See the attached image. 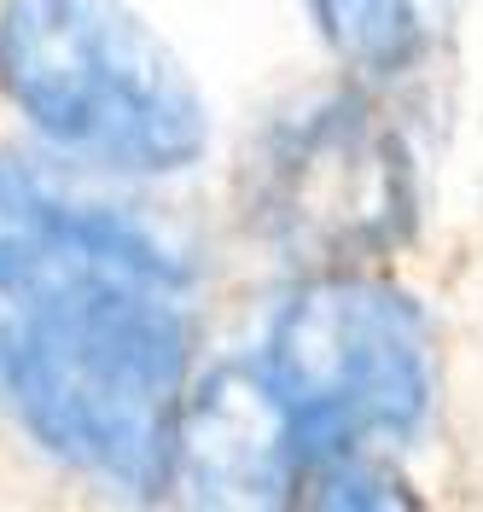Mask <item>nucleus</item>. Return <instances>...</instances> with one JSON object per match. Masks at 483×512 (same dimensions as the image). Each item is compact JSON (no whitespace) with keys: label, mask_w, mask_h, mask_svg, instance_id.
Listing matches in <instances>:
<instances>
[{"label":"nucleus","mask_w":483,"mask_h":512,"mask_svg":"<svg viewBox=\"0 0 483 512\" xmlns=\"http://www.w3.org/2000/svg\"><path fill=\"white\" fill-rule=\"evenodd\" d=\"M297 460V425L262 367L227 361L187 384L169 489H181L193 507H286Z\"/></svg>","instance_id":"obj_6"},{"label":"nucleus","mask_w":483,"mask_h":512,"mask_svg":"<svg viewBox=\"0 0 483 512\" xmlns=\"http://www.w3.org/2000/svg\"><path fill=\"white\" fill-rule=\"evenodd\" d=\"M193 384L181 286L70 280L0 320V390L35 443L123 495H163Z\"/></svg>","instance_id":"obj_1"},{"label":"nucleus","mask_w":483,"mask_h":512,"mask_svg":"<svg viewBox=\"0 0 483 512\" xmlns=\"http://www.w3.org/2000/svg\"><path fill=\"white\" fill-rule=\"evenodd\" d=\"M303 448H402L437 402V344L414 297L361 268H326L291 291L262 344Z\"/></svg>","instance_id":"obj_3"},{"label":"nucleus","mask_w":483,"mask_h":512,"mask_svg":"<svg viewBox=\"0 0 483 512\" xmlns=\"http://www.w3.org/2000/svg\"><path fill=\"white\" fill-rule=\"evenodd\" d=\"M70 280H158L187 291L193 268L140 216L59 187L24 158H0V297L18 303Z\"/></svg>","instance_id":"obj_5"},{"label":"nucleus","mask_w":483,"mask_h":512,"mask_svg":"<svg viewBox=\"0 0 483 512\" xmlns=\"http://www.w3.org/2000/svg\"><path fill=\"white\" fill-rule=\"evenodd\" d=\"M291 501L303 507H338V512H390V507H419L408 495L402 472L390 466V448H303L297 460V489Z\"/></svg>","instance_id":"obj_8"},{"label":"nucleus","mask_w":483,"mask_h":512,"mask_svg":"<svg viewBox=\"0 0 483 512\" xmlns=\"http://www.w3.org/2000/svg\"><path fill=\"white\" fill-rule=\"evenodd\" d=\"M0 94L105 175H187L210 152L198 82L123 0H0Z\"/></svg>","instance_id":"obj_2"},{"label":"nucleus","mask_w":483,"mask_h":512,"mask_svg":"<svg viewBox=\"0 0 483 512\" xmlns=\"http://www.w3.org/2000/svg\"><path fill=\"white\" fill-rule=\"evenodd\" d=\"M245 216L280 256L315 274L402 251L419 222L402 128L361 94H321L286 111L251 152Z\"/></svg>","instance_id":"obj_4"},{"label":"nucleus","mask_w":483,"mask_h":512,"mask_svg":"<svg viewBox=\"0 0 483 512\" xmlns=\"http://www.w3.org/2000/svg\"><path fill=\"white\" fill-rule=\"evenodd\" d=\"M309 12L326 47L350 70L396 82L437 53V41L449 35L454 0H309Z\"/></svg>","instance_id":"obj_7"}]
</instances>
